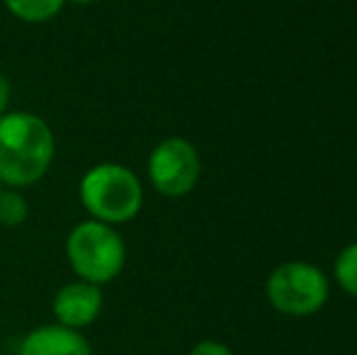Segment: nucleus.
<instances>
[{
    "mask_svg": "<svg viewBox=\"0 0 357 355\" xmlns=\"http://www.w3.org/2000/svg\"><path fill=\"white\" fill-rule=\"evenodd\" d=\"M265 292L278 312L287 317H309L324 309L328 299V280L324 270L311 263L291 261L270 273Z\"/></svg>",
    "mask_w": 357,
    "mask_h": 355,
    "instance_id": "20e7f679",
    "label": "nucleus"
},
{
    "mask_svg": "<svg viewBox=\"0 0 357 355\" xmlns=\"http://www.w3.org/2000/svg\"><path fill=\"white\" fill-rule=\"evenodd\" d=\"M10 95H13V88H10V81L3 71H0V114L8 112L10 107Z\"/></svg>",
    "mask_w": 357,
    "mask_h": 355,
    "instance_id": "f8f14e48",
    "label": "nucleus"
},
{
    "mask_svg": "<svg viewBox=\"0 0 357 355\" xmlns=\"http://www.w3.org/2000/svg\"><path fill=\"white\" fill-rule=\"evenodd\" d=\"M3 5L20 22L42 24L56 17L66 5V0H3Z\"/></svg>",
    "mask_w": 357,
    "mask_h": 355,
    "instance_id": "6e6552de",
    "label": "nucleus"
},
{
    "mask_svg": "<svg viewBox=\"0 0 357 355\" xmlns=\"http://www.w3.org/2000/svg\"><path fill=\"white\" fill-rule=\"evenodd\" d=\"M56 153V139L39 114L8 109L0 114V183L24 190L49 173Z\"/></svg>",
    "mask_w": 357,
    "mask_h": 355,
    "instance_id": "f257e3e1",
    "label": "nucleus"
},
{
    "mask_svg": "<svg viewBox=\"0 0 357 355\" xmlns=\"http://www.w3.org/2000/svg\"><path fill=\"white\" fill-rule=\"evenodd\" d=\"M66 3H73V5H95L98 0H66Z\"/></svg>",
    "mask_w": 357,
    "mask_h": 355,
    "instance_id": "ddd939ff",
    "label": "nucleus"
},
{
    "mask_svg": "<svg viewBox=\"0 0 357 355\" xmlns=\"http://www.w3.org/2000/svg\"><path fill=\"white\" fill-rule=\"evenodd\" d=\"M335 280L350 297L357 299V243H350L335 258Z\"/></svg>",
    "mask_w": 357,
    "mask_h": 355,
    "instance_id": "9d476101",
    "label": "nucleus"
},
{
    "mask_svg": "<svg viewBox=\"0 0 357 355\" xmlns=\"http://www.w3.org/2000/svg\"><path fill=\"white\" fill-rule=\"evenodd\" d=\"M190 355H234L224 343H216V341H202L190 351Z\"/></svg>",
    "mask_w": 357,
    "mask_h": 355,
    "instance_id": "9b49d317",
    "label": "nucleus"
},
{
    "mask_svg": "<svg viewBox=\"0 0 357 355\" xmlns=\"http://www.w3.org/2000/svg\"><path fill=\"white\" fill-rule=\"evenodd\" d=\"M149 180L163 197H185L195 190L202 173V161L192 142L183 137H168L149 153Z\"/></svg>",
    "mask_w": 357,
    "mask_h": 355,
    "instance_id": "39448f33",
    "label": "nucleus"
},
{
    "mask_svg": "<svg viewBox=\"0 0 357 355\" xmlns=\"http://www.w3.org/2000/svg\"><path fill=\"white\" fill-rule=\"evenodd\" d=\"M68 266L78 280L93 282L98 287L119 278L127 263V243L117 227L83 219L66 236Z\"/></svg>",
    "mask_w": 357,
    "mask_h": 355,
    "instance_id": "7ed1b4c3",
    "label": "nucleus"
},
{
    "mask_svg": "<svg viewBox=\"0 0 357 355\" xmlns=\"http://www.w3.org/2000/svg\"><path fill=\"white\" fill-rule=\"evenodd\" d=\"M102 287L85 280H73L66 282L52 299V314L56 319V324L68 328H80L90 326L95 319L102 312Z\"/></svg>",
    "mask_w": 357,
    "mask_h": 355,
    "instance_id": "423d86ee",
    "label": "nucleus"
},
{
    "mask_svg": "<svg viewBox=\"0 0 357 355\" xmlns=\"http://www.w3.org/2000/svg\"><path fill=\"white\" fill-rule=\"evenodd\" d=\"M20 355H93L88 338L61 324H42L20 343Z\"/></svg>",
    "mask_w": 357,
    "mask_h": 355,
    "instance_id": "0eeeda50",
    "label": "nucleus"
},
{
    "mask_svg": "<svg viewBox=\"0 0 357 355\" xmlns=\"http://www.w3.org/2000/svg\"><path fill=\"white\" fill-rule=\"evenodd\" d=\"M78 199L88 219L109 224H127L144 207V185L137 173L122 163H95L78 183Z\"/></svg>",
    "mask_w": 357,
    "mask_h": 355,
    "instance_id": "f03ea898",
    "label": "nucleus"
},
{
    "mask_svg": "<svg viewBox=\"0 0 357 355\" xmlns=\"http://www.w3.org/2000/svg\"><path fill=\"white\" fill-rule=\"evenodd\" d=\"M29 217V202L20 190L3 188L0 190V224L3 227H20Z\"/></svg>",
    "mask_w": 357,
    "mask_h": 355,
    "instance_id": "1a4fd4ad",
    "label": "nucleus"
},
{
    "mask_svg": "<svg viewBox=\"0 0 357 355\" xmlns=\"http://www.w3.org/2000/svg\"><path fill=\"white\" fill-rule=\"evenodd\" d=\"M0 190H3V183H0Z\"/></svg>",
    "mask_w": 357,
    "mask_h": 355,
    "instance_id": "4468645a",
    "label": "nucleus"
}]
</instances>
